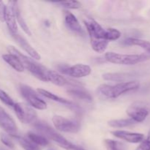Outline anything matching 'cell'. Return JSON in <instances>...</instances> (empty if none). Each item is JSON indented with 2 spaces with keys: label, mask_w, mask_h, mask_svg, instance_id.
I'll use <instances>...</instances> for the list:
<instances>
[{
  "label": "cell",
  "mask_w": 150,
  "mask_h": 150,
  "mask_svg": "<svg viewBox=\"0 0 150 150\" xmlns=\"http://www.w3.org/2000/svg\"><path fill=\"white\" fill-rule=\"evenodd\" d=\"M108 41L104 40H90L92 48L97 53H103L106 50L108 45Z\"/></svg>",
  "instance_id": "484cf974"
},
{
  "label": "cell",
  "mask_w": 150,
  "mask_h": 150,
  "mask_svg": "<svg viewBox=\"0 0 150 150\" xmlns=\"http://www.w3.org/2000/svg\"><path fill=\"white\" fill-rule=\"evenodd\" d=\"M46 79L47 81L51 82L52 83L58 86H64L70 83V82L67 79H65L64 76L59 74L57 72L54 71V70H47Z\"/></svg>",
  "instance_id": "2e32d148"
},
{
  "label": "cell",
  "mask_w": 150,
  "mask_h": 150,
  "mask_svg": "<svg viewBox=\"0 0 150 150\" xmlns=\"http://www.w3.org/2000/svg\"><path fill=\"white\" fill-rule=\"evenodd\" d=\"M111 134L118 139L132 144L141 143L144 139V136L142 133H131L125 130H114L111 132Z\"/></svg>",
  "instance_id": "7c38bea8"
},
{
  "label": "cell",
  "mask_w": 150,
  "mask_h": 150,
  "mask_svg": "<svg viewBox=\"0 0 150 150\" xmlns=\"http://www.w3.org/2000/svg\"><path fill=\"white\" fill-rule=\"evenodd\" d=\"M0 127L11 136L16 135L15 133L17 131V126L14 120L1 106H0Z\"/></svg>",
  "instance_id": "30bf717a"
},
{
  "label": "cell",
  "mask_w": 150,
  "mask_h": 150,
  "mask_svg": "<svg viewBox=\"0 0 150 150\" xmlns=\"http://www.w3.org/2000/svg\"><path fill=\"white\" fill-rule=\"evenodd\" d=\"M92 73L90 66L83 64H76L75 65L70 66L68 70V75L71 77L79 79L88 76Z\"/></svg>",
  "instance_id": "5bb4252c"
},
{
  "label": "cell",
  "mask_w": 150,
  "mask_h": 150,
  "mask_svg": "<svg viewBox=\"0 0 150 150\" xmlns=\"http://www.w3.org/2000/svg\"><path fill=\"white\" fill-rule=\"evenodd\" d=\"M13 108L18 119L23 124H29L36 120V111L28 104L24 103H16Z\"/></svg>",
  "instance_id": "52a82bcc"
},
{
  "label": "cell",
  "mask_w": 150,
  "mask_h": 150,
  "mask_svg": "<svg viewBox=\"0 0 150 150\" xmlns=\"http://www.w3.org/2000/svg\"><path fill=\"white\" fill-rule=\"evenodd\" d=\"M37 92H38V94H40L42 96L45 97V98H48V99L51 100L53 101H55V102H58L62 104H64V105H68L69 107L70 108H73V107L76 106V104L73 103V102L71 101L68 100L67 99H64V98H61V97L58 96V95H55V94L52 93V92H49L48 90H45V89H41V88H38L37 89Z\"/></svg>",
  "instance_id": "9a60e30c"
},
{
  "label": "cell",
  "mask_w": 150,
  "mask_h": 150,
  "mask_svg": "<svg viewBox=\"0 0 150 150\" xmlns=\"http://www.w3.org/2000/svg\"><path fill=\"white\" fill-rule=\"evenodd\" d=\"M64 23L70 31L80 35V36H85L84 30L82 29L78 19L72 13L67 11L65 12V13H64Z\"/></svg>",
  "instance_id": "4fadbf2b"
},
{
  "label": "cell",
  "mask_w": 150,
  "mask_h": 150,
  "mask_svg": "<svg viewBox=\"0 0 150 150\" xmlns=\"http://www.w3.org/2000/svg\"><path fill=\"white\" fill-rule=\"evenodd\" d=\"M149 111H150V101L149 102Z\"/></svg>",
  "instance_id": "e575fe53"
},
{
  "label": "cell",
  "mask_w": 150,
  "mask_h": 150,
  "mask_svg": "<svg viewBox=\"0 0 150 150\" xmlns=\"http://www.w3.org/2000/svg\"><path fill=\"white\" fill-rule=\"evenodd\" d=\"M122 44L125 45H128V46L137 45V46H139L142 48H143L146 51V53H148V54H150V42H149V41L139 39V38H128L123 40Z\"/></svg>",
  "instance_id": "ac0fdd59"
},
{
  "label": "cell",
  "mask_w": 150,
  "mask_h": 150,
  "mask_svg": "<svg viewBox=\"0 0 150 150\" xmlns=\"http://www.w3.org/2000/svg\"><path fill=\"white\" fill-rule=\"evenodd\" d=\"M13 137L17 140L20 146L25 150H40V146H37L34 143H32L30 140L24 137H21L20 136H16L13 135Z\"/></svg>",
  "instance_id": "cb8c5ba5"
},
{
  "label": "cell",
  "mask_w": 150,
  "mask_h": 150,
  "mask_svg": "<svg viewBox=\"0 0 150 150\" xmlns=\"http://www.w3.org/2000/svg\"><path fill=\"white\" fill-rule=\"evenodd\" d=\"M69 67L70 66H68L67 64H59L58 65V70L60 73H63V74L65 75H68V70H69Z\"/></svg>",
  "instance_id": "d6a6232c"
},
{
  "label": "cell",
  "mask_w": 150,
  "mask_h": 150,
  "mask_svg": "<svg viewBox=\"0 0 150 150\" xmlns=\"http://www.w3.org/2000/svg\"><path fill=\"white\" fill-rule=\"evenodd\" d=\"M15 13H16V18L17 23L20 25L21 29H23V31L26 34V35H29V36H31V35H32V33H31L30 32V29L28 27L27 24L26 23V21H24L21 13V10L20 9H19L17 1H16V4H15Z\"/></svg>",
  "instance_id": "7402d4cb"
},
{
  "label": "cell",
  "mask_w": 150,
  "mask_h": 150,
  "mask_svg": "<svg viewBox=\"0 0 150 150\" xmlns=\"http://www.w3.org/2000/svg\"><path fill=\"white\" fill-rule=\"evenodd\" d=\"M85 26L86 28L88 34L90 38V40H105L106 36V29H104L94 19H88L84 21Z\"/></svg>",
  "instance_id": "ba28073f"
},
{
  "label": "cell",
  "mask_w": 150,
  "mask_h": 150,
  "mask_svg": "<svg viewBox=\"0 0 150 150\" xmlns=\"http://www.w3.org/2000/svg\"><path fill=\"white\" fill-rule=\"evenodd\" d=\"M140 86V83L136 81L122 82L117 84L111 86L108 84H101L98 87V94L101 96L107 98L114 99L121 96L126 92L134 91L138 89Z\"/></svg>",
  "instance_id": "6da1fadb"
},
{
  "label": "cell",
  "mask_w": 150,
  "mask_h": 150,
  "mask_svg": "<svg viewBox=\"0 0 150 150\" xmlns=\"http://www.w3.org/2000/svg\"><path fill=\"white\" fill-rule=\"evenodd\" d=\"M20 92L22 97L32 108L38 110H45L47 108L46 103L39 98L38 94L31 86L26 84H21Z\"/></svg>",
  "instance_id": "5b68a950"
},
{
  "label": "cell",
  "mask_w": 150,
  "mask_h": 150,
  "mask_svg": "<svg viewBox=\"0 0 150 150\" xmlns=\"http://www.w3.org/2000/svg\"><path fill=\"white\" fill-rule=\"evenodd\" d=\"M0 140H1V143L4 145H5L6 146H7V147L10 148V149H13L14 148V144H13L11 139L7 135L4 134V133H1V136H0Z\"/></svg>",
  "instance_id": "4dcf8cb0"
},
{
  "label": "cell",
  "mask_w": 150,
  "mask_h": 150,
  "mask_svg": "<svg viewBox=\"0 0 150 150\" xmlns=\"http://www.w3.org/2000/svg\"><path fill=\"white\" fill-rule=\"evenodd\" d=\"M56 4H59L62 7H66L68 9H72V10H77L81 7V4L78 1H62L55 2Z\"/></svg>",
  "instance_id": "83f0119b"
},
{
  "label": "cell",
  "mask_w": 150,
  "mask_h": 150,
  "mask_svg": "<svg viewBox=\"0 0 150 150\" xmlns=\"http://www.w3.org/2000/svg\"><path fill=\"white\" fill-rule=\"evenodd\" d=\"M0 100H1L3 103L5 104V105L10 107H13V108L15 105L14 101H13V100L10 98V95H9L7 92H4V91L1 90V89H0Z\"/></svg>",
  "instance_id": "f1b7e54d"
},
{
  "label": "cell",
  "mask_w": 150,
  "mask_h": 150,
  "mask_svg": "<svg viewBox=\"0 0 150 150\" xmlns=\"http://www.w3.org/2000/svg\"><path fill=\"white\" fill-rule=\"evenodd\" d=\"M126 113L136 123L142 122L149 115V102L137 101L133 103L127 108Z\"/></svg>",
  "instance_id": "277c9868"
},
{
  "label": "cell",
  "mask_w": 150,
  "mask_h": 150,
  "mask_svg": "<svg viewBox=\"0 0 150 150\" xmlns=\"http://www.w3.org/2000/svg\"><path fill=\"white\" fill-rule=\"evenodd\" d=\"M133 77L131 73H108L103 75V79L105 81L115 82H126L130 78Z\"/></svg>",
  "instance_id": "d6986e66"
},
{
  "label": "cell",
  "mask_w": 150,
  "mask_h": 150,
  "mask_svg": "<svg viewBox=\"0 0 150 150\" xmlns=\"http://www.w3.org/2000/svg\"><path fill=\"white\" fill-rule=\"evenodd\" d=\"M136 150H150V130L148 133L147 138L141 142Z\"/></svg>",
  "instance_id": "f546056e"
},
{
  "label": "cell",
  "mask_w": 150,
  "mask_h": 150,
  "mask_svg": "<svg viewBox=\"0 0 150 150\" xmlns=\"http://www.w3.org/2000/svg\"><path fill=\"white\" fill-rule=\"evenodd\" d=\"M12 36L14 38L16 42L18 44L19 46H20L21 48H22V49H23L25 52L27 53L31 58L36 60L40 59L41 57L40 55L38 54V51H37L36 50L30 45V43H29L23 36H21L18 32L15 34V35H12Z\"/></svg>",
  "instance_id": "8fae6325"
},
{
  "label": "cell",
  "mask_w": 150,
  "mask_h": 150,
  "mask_svg": "<svg viewBox=\"0 0 150 150\" xmlns=\"http://www.w3.org/2000/svg\"><path fill=\"white\" fill-rule=\"evenodd\" d=\"M122 34L118 29H114V28H108L106 29V36L105 40L107 41H114L117 40L120 38Z\"/></svg>",
  "instance_id": "4316f807"
},
{
  "label": "cell",
  "mask_w": 150,
  "mask_h": 150,
  "mask_svg": "<svg viewBox=\"0 0 150 150\" xmlns=\"http://www.w3.org/2000/svg\"><path fill=\"white\" fill-rule=\"evenodd\" d=\"M52 122L57 130L64 133H76L80 130L81 128V125L78 121L69 120L59 115L54 116Z\"/></svg>",
  "instance_id": "8992f818"
},
{
  "label": "cell",
  "mask_w": 150,
  "mask_h": 150,
  "mask_svg": "<svg viewBox=\"0 0 150 150\" xmlns=\"http://www.w3.org/2000/svg\"><path fill=\"white\" fill-rule=\"evenodd\" d=\"M15 4H16V1H10L8 2L7 5H6L4 22L7 24V28L11 35L18 33L17 21H16V13H15Z\"/></svg>",
  "instance_id": "9c48e42d"
},
{
  "label": "cell",
  "mask_w": 150,
  "mask_h": 150,
  "mask_svg": "<svg viewBox=\"0 0 150 150\" xmlns=\"http://www.w3.org/2000/svg\"><path fill=\"white\" fill-rule=\"evenodd\" d=\"M6 14V5L2 1H0V21L4 22Z\"/></svg>",
  "instance_id": "1f68e13d"
},
{
  "label": "cell",
  "mask_w": 150,
  "mask_h": 150,
  "mask_svg": "<svg viewBox=\"0 0 150 150\" xmlns=\"http://www.w3.org/2000/svg\"><path fill=\"white\" fill-rule=\"evenodd\" d=\"M2 59L6 63H7L10 67H13L16 71L19 72V73L24 71V67H23L21 60L14 54H3Z\"/></svg>",
  "instance_id": "e0dca14e"
},
{
  "label": "cell",
  "mask_w": 150,
  "mask_h": 150,
  "mask_svg": "<svg viewBox=\"0 0 150 150\" xmlns=\"http://www.w3.org/2000/svg\"><path fill=\"white\" fill-rule=\"evenodd\" d=\"M7 50L10 54L16 55L21 60L24 69L29 70L35 78L42 81L48 82L46 79V73L48 69H47L42 64H38L31 57L25 56L24 54L21 53L18 50L16 49L14 46H12V45L8 46Z\"/></svg>",
  "instance_id": "7a4b0ae2"
},
{
  "label": "cell",
  "mask_w": 150,
  "mask_h": 150,
  "mask_svg": "<svg viewBox=\"0 0 150 150\" xmlns=\"http://www.w3.org/2000/svg\"><path fill=\"white\" fill-rule=\"evenodd\" d=\"M104 144L107 150H127V146L124 143L112 139L104 140Z\"/></svg>",
  "instance_id": "d4e9b609"
},
{
  "label": "cell",
  "mask_w": 150,
  "mask_h": 150,
  "mask_svg": "<svg viewBox=\"0 0 150 150\" xmlns=\"http://www.w3.org/2000/svg\"><path fill=\"white\" fill-rule=\"evenodd\" d=\"M149 59L150 54L146 52L142 54H121L114 52H107L105 54V59L107 62L122 65H133L146 61Z\"/></svg>",
  "instance_id": "3957f363"
},
{
  "label": "cell",
  "mask_w": 150,
  "mask_h": 150,
  "mask_svg": "<svg viewBox=\"0 0 150 150\" xmlns=\"http://www.w3.org/2000/svg\"><path fill=\"white\" fill-rule=\"evenodd\" d=\"M27 137L29 140L38 146H46L49 144V141L42 135H38L32 132H29L27 133Z\"/></svg>",
  "instance_id": "603a6c76"
},
{
  "label": "cell",
  "mask_w": 150,
  "mask_h": 150,
  "mask_svg": "<svg viewBox=\"0 0 150 150\" xmlns=\"http://www.w3.org/2000/svg\"><path fill=\"white\" fill-rule=\"evenodd\" d=\"M136 122L132 119H121V120H112L108 122V125L114 128H123V127H130L136 124Z\"/></svg>",
  "instance_id": "44dd1931"
},
{
  "label": "cell",
  "mask_w": 150,
  "mask_h": 150,
  "mask_svg": "<svg viewBox=\"0 0 150 150\" xmlns=\"http://www.w3.org/2000/svg\"><path fill=\"white\" fill-rule=\"evenodd\" d=\"M67 92L70 95L76 98H79V99L83 100L86 101H92V97L91 96L90 94L86 90L80 87H72L67 90Z\"/></svg>",
  "instance_id": "ffe728a7"
},
{
  "label": "cell",
  "mask_w": 150,
  "mask_h": 150,
  "mask_svg": "<svg viewBox=\"0 0 150 150\" xmlns=\"http://www.w3.org/2000/svg\"><path fill=\"white\" fill-rule=\"evenodd\" d=\"M66 150H83L82 148L79 147V146H76V145L73 144H70V146L66 149Z\"/></svg>",
  "instance_id": "836d02e7"
}]
</instances>
